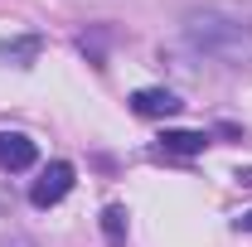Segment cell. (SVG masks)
<instances>
[{"instance_id":"obj_1","label":"cell","mask_w":252,"mask_h":247,"mask_svg":"<svg viewBox=\"0 0 252 247\" xmlns=\"http://www.w3.org/2000/svg\"><path fill=\"white\" fill-rule=\"evenodd\" d=\"M189 39H194L204 54H214V59H228V63H248L252 59V34H248V25L223 20L219 10L189 15Z\"/></svg>"},{"instance_id":"obj_2","label":"cell","mask_w":252,"mask_h":247,"mask_svg":"<svg viewBox=\"0 0 252 247\" xmlns=\"http://www.w3.org/2000/svg\"><path fill=\"white\" fill-rule=\"evenodd\" d=\"M68 189H73V165L68 160H54V165L39 170V180L30 185V204L34 209H54V204L68 199Z\"/></svg>"},{"instance_id":"obj_3","label":"cell","mask_w":252,"mask_h":247,"mask_svg":"<svg viewBox=\"0 0 252 247\" xmlns=\"http://www.w3.org/2000/svg\"><path fill=\"white\" fill-rule=\"evenodd\" d=\"M185 102L170 93V88H141V93H131V112L136 117H151V122H165V117H175Z\"/></svg>"},{"instance_id":"obj_4","label":"cell","mask_w":252,"mask_h":247,"mask_svg":"<svg viewBox=\"0 0 252 247\" xmlns=\"http://www.w3.org/2000/svg\"><path fill=\"white\" fill-rule=\"evenodd\" d=\"M39 151L25 131H0V170H30Z\"/></svg>"},{"instance_id":"obj_5","label":"cell","mask_w":252,"mask_h":247,"mask_svg":"<svg viewBox=\"0 0 252 247\" xmlns=\"http://www.w3.org/2000/svg\"><path fill=\"white\" fill-rule=\"evenodd\" d=\"M209 146L204 131H160V155H199Z\"/></svg>"},{"instance_id":"obj_6","label":"cell","mask_w":252,"mask_h":247,"mask_svg":"<svg viewBox=\"0 0 252 247\" xmlns=\"http://www.w3.org/2000/svg\"><path fill=\"white\" fill-rule=\"evenodd\" d=\"M0 59L15 63V68H30V63L39 59V39H34V34H25V39H10V44H0Z\"/></svg>"},{"instance_id":"obj_7","label":"cell","mask_w":252,"mask_h":247,"mask_svg":"<svg viewBox=\"0 0 252 247\" xmlns=\"http://www.w3.org/2000/svg\"><path fill=\"white\" fill-rule=\"evenodd\" d=\"M102 238H107L112 247H126V209L122 204L102 209Z\"/></svg>"},{"instance_id":"obj_8","label":"cell","mask_w":252,"mask_h":247,"mask_svg":"<svg viewBox=\"0 0 252 247\" xmlns=\"http://www.w3.org/2000/svg\"><path fill=\"white\" fill-rule=\"evenodd\" d=\"M238 233H252V214H243V218H238Z\"/></svg>"},{"instance_id":"obj_9","label":"cell","mask_w":252,"mask_h":247,"mask_svg":"<svg viewBox=\"0 0 252 247\" xmlns=\"http://www.w3.org/2000/svg\"><path fill=\"white\" fill-rule=\"evenodd\" d=\"M5 247H30V243H5Z\"/></svg>"}]
</instances>
